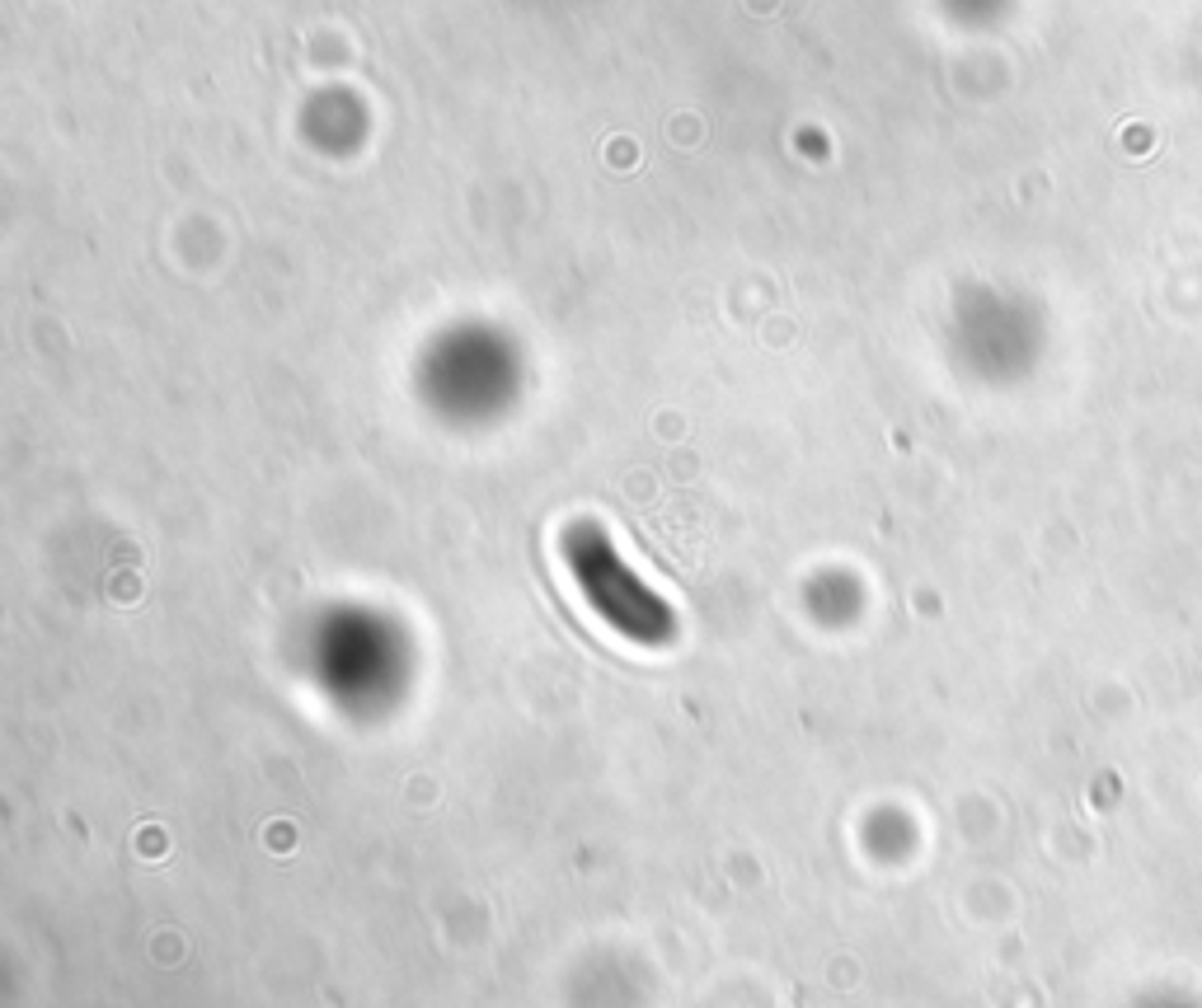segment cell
Instances as JSON below:
<instances>
[{
    "instance_id": "obj_1",
    "label": "cell",
    "mask_w": 1202,
    "mask_h": 1008,
    "mask_svg": "<svg viewBox=\"0 0 1202 1008\" xmlns=\"http://www.w3.org/2000/svg\"><path fill=\"white\" fill-rule=\"evenodd\" d=\"M564 554L573 563L578 581H583L592 610H597L602 620H611V628H620L626 638H639V643H663L673 634V610L616 559V549L602 530L578 526L569 535Z\"/></svg>"
}]
</instances>
